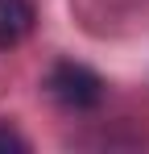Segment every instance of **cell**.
<instances>
[{"label": "cell", "mask_w": 149, "mask_h": 154, "mask_svg": "<svg viewBox=\"0 0 149 154\" xmlns=\"http://www.w3.org/2000/svg\"><path fill=\"white\" fill-rule=\"evenodd\" d=\"M33 4L29 0H0V50L21 46L33 33Z\"/></svg>", "instance_id": "2"}, {"label": "cell", "mask_w": 149, "mask_h": 154, "mask_svg": "<svg viewBox=\"0 0 149 154\" xmlns=\"http://www.w3.org/2000/svg\"><path fill=\"white\" fill-rule=\"evenodd\" d=\"M46 92L62 104V108L87 112V108H95V104L104 100V79H99L91 67H83V63H74V58H62V63L50 67Z\"/></svg>", "instance_id": "1"}, {"label": "cell", "mask_w": 149, "mask_h": 154, "mask_svg": "<svg viewBox=\"0 0 149 154\" xmlns=\"http://www.w3.org/2000/svg\"><path fill=\"white\" fill-rule=\"evenodd\" d=\"M8 150H29V142H25L8 121H0V154H8Z\"/></svg>", "instance_id": "3"}]
</instances>
